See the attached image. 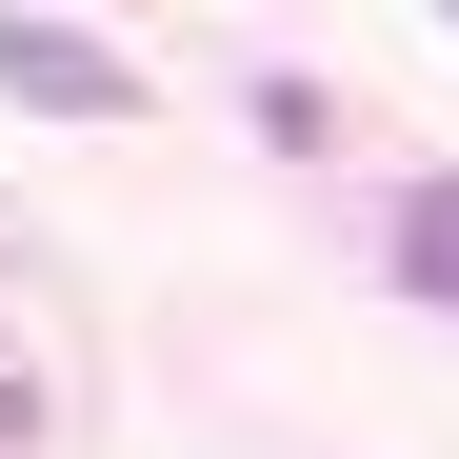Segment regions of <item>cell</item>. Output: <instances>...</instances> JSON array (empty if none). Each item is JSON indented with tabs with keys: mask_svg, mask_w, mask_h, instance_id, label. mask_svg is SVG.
I'll use <instances>...</instances> for the list:
<instances>
[{
	"mask_svg": "<svg viewBox=\"0 0 459 459\" xmlns=\"http://www.w3.org/2000/svg\"><path fill=\"white\" fill-rule=\"evenodd\" d=\"M0 100H40V120H120V100H140V60L21 0V21H0Z\"/></svg>",
	"mask_w": 459,
	"mask_h": 459,
	"instance_id": "6da1fadb",
	"label": "cell"
},
{
	"mask_svg": "<svg viewBox=\"0 0 459 459\" xmlns=\"http://www.w3.org/2000/svg\"><path fill=\"white\" fill-rule=\"evenodd\" d=\"M379 260H400V299H439V320H459V180H420V200H400V240H379Z\"/></svg>",
	"mask_w": 459,
	"mask_h": 459,
	"instance_id": "7a4b0ae2",
	"label": "cell"
}]
</instances>
